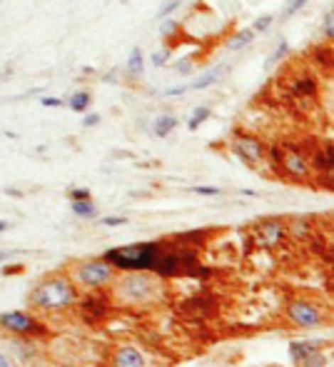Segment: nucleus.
<instances>
[{
  "label": "nucleus",
  "instance_id": "35",
  "mask_svg": "<svg viewBox=\"0 0 334 367\" xmlns=\"http://www.w3.org/2000/svg\"><path fill=\"white\" fill-rule=\"evenodd\" d=\"M167 58H170V48H162V50L152 53V65H155V68L165 65V63H167Z\"/></svg>",
  "mask_w": 334,
  "mask_h": 367
},
{
  "label": "nucleus",
  "instance_id": "24",
  "mask_svg": "<svg viewBox=\"0 0 334 367\" xmlns=\"http://www.w3.org/2000/svg\"><path fill=\"white\" fill-rule=\"evenodd\" d=\"M70 208H72V213L82 220H92L97 215V208L92 205V200H87V203H70Z\"/></svg>",
  "mask_w": 334,
  "mask_h": 367
},
{
  "label": "nucleus",
  "instance_id": "16",
  "mask_svg": "<svg viewBox=\"0 0 334 367\" xmlns=\"http://www.w3.org/2000/svg\"><path fill=\"white\" fill-rule=\"evenodd\" d=\"M289 225V240H297V243H309L314 235V225L309 218H292L287 220Z\"/></svg>",
  "mask_w": 334,
  "mask_h": 367
},
{
  "label": "nucleus",
  "instance_id": "8",
  "mask_svg": "<svg viewBox=\"0 0 334 367\" xmlns=\"http://www.w3.org/2000/svg\"><path fill=\"white\" fill-rule=\"evenodd\" d=\"M230 148H232V153L237 155L244 165H249V168H259V165H264L269 160V148L257 138V135L235 133Z\"/></svg>",
  "mask_w": 334,
  "mask_h": 367
},
{
  "label": "nucleus",
  "instance_id": "13",
  "mask_svg": "<svg viewBox=\"0 0 334 367\" xmlns=\"http://www.w3.org/2000/svg\"><path fill=\"white\" fill-rule=\"evenodd\" d=\"M110 367H147V360L135 345H117L110 352Z\"/></svg>",
  "mask_w": 334,
  "mask_h": 367
},
{
  "label": "nucleus",
  "instance_id": "22",
  "mask_svg": "<svg viewBox=\"0 0 334 367\" xmlns=\"http://www.w3.org/2000/svg\"><path fill=\"white\" fill-rule=\"evenodd\" d=\"M254 36H257V33H254L252 28H242V31H237L232 38H230L227 48H230V50H242V48H247L249 43L254 41Z\"/></svg>",
  "mask_w": 334,
  "mask_h": 367
},
{
  "label": "nucleus",
  "instance_id": "29",
  "mask_svg": "<svg viewBox=\"0 0 334 367\" xmlns=\"http://www.w3.org/2000/svg\"><path fill=\"white\" fill-rule=\"evenodd\" d=\"M309 0H289L287 3V8H284V13H282V21H287V18H292L294 13H299L304 6H307Z\"/></svg>",
  "mask_w": 334,
  "mask_h": 367
},
{
  "label": "nucleus",
  "instance_id": "5",
  "mask_svg": "<svg viewBox=\"0 0 334 367\" xmlns=\"http://www.w3.org/2000/svg\"><path fill=\"white\" fill-rule=\"evenodd\" d=\"M117 290L132 305H150V302L162 297V287L157 285V280L150 272H127L120 280Z\"/></svg>",
  "mask_w": 334,
  "mask_h": 367
},
{
  "label": "nucleus",
  "instance_id": "37",
  "mask_svg": "<svg viewBox=\"0 0 334 367\" xmlns=\"http://www.w3.org/2000/svg\"><path fill=\"white\" fill-rule=\"evenodd\" d=\"M100 120H102V115H97V112H87V115L82 117V128H95Z\"/></svg>",
  "mask_w": 334,
  "mask_h": 367
},
{
  "label": "nucleus",
  "instance_id": "1",
  "mask_svg": "<svg viewBox=\"0 0 334 367\" xmlns=\"http://www.w3.org/2000/svg\"><path fill=\"white\" fill-rule=\"evenodd\" d=\"M77 285L68 275H50L41 280L28 295V305L41 312H65L77 307Z\"/></svg>",
  "mask_w": 334,
  "mask_h": 367
},
{
  "label": "nucleus",
  "instance_id": "3",
  "mask_svg": "<svg viewBox=\"0 0 334 367\" xmlns=\"http://www.w3.org/2000/svg\"><path fill=\"white\" fill-rule=\"evenodd\" d=\"M269 165L277 175L292 180V183H314V165L309 150L299 148V145L284 143V145H272L269 148Z\"/></svg>",
  "mask_w": 334,
  "mask_h": 367
},
{
  "label": "nucleus",
  "instance_id": "34",
  "mask_svg": "<svg viewBox=\"0 0 334 367\" xmlns=\"http://www.w3.org/2000/svg\"><path fill=\"white\" fill-rule=\"evenodd\" d=\"M195 68V60L193 58H185V60H178L175 63V73H180V75H190Z\"/></svg>",
  "mask_w": 334,
  "mask_h": 367
},
{
  "label": "nucleus",
  "instance_id": "26",
  "mask_svg": "<svg viewBox=\"0 0 334 367\" xmlns=\"http://www.w3.org/2000/svg\"><path fill=\"white\" fill-rule=\"evenodd\" d=\"M314 188H322V190H329V193H334V170H329V173H322V175H314Z\"/></svg>",
  "mask_w": 334,
  "mask_h": 367
},
{
  "label": "nucleus",
  "instance_id": "33",
  "mask_svg": "<svg viewBox=\"0 0 334 367\" xmlns=\"http://www.w3.org/2000/svg\"><path fill=\"white\" fill-rule=\"evenodd\" d=\"M180 6H183V0H167L165 6L160 8V13H157V18H160V21H167V16L173 11H178Z\"/></svg>",
  "mask_w": 334,
  "mask_h": 367
},
{
  "label": "nucleus",
  "instance_id": "11",
  "mask_svg": "<svg viewBox=\"0 0 334 367\" xmlns=\"http://www.w3.org/2000/svg\"><path fill=\"white\" fill-rule=\"evenodd\" d=\"M112 300L105 295V290L100 292H85V295L77 300V315L82 322L87 325H100L107 315H110Z\"/></svg>",
  "mask_w": 334,
  "mask_h": 367
},
{
  "label": "nucleus",
  "instance_id": "19",
  "mask_svg": "<svg viewBox=\"0 0 334 367\" xmlns=\"http://www.w3.org/2000/svg\"><path fill=\"white\" fill-rule=\"evenodd\" d=\"M175 128H178V120L173 115H157L155 122H152V135L155 138H167Z\"/></svg>",
  "mask_w": 334,
  "mask_h": 367
},
{
  "label": "nucleus",
  "instance_id": "15",
  "mask_svg": "<svg viewBox=\"0 0 334 367\" xmlns=\"http://www.w3.org/2000/svg\"><path fill=\"white\" fill-rule=\"evenodd\" d=\"M309 155H312V165H314V173L317 175L334 170V145L332 143L317 145Z\"/></svg>",
  "mask_w": 334,
  "mask_h": 367
},
{
  "label": "nucleus",
  "instance_id": "42",
  "mask_svg": "<svg viewBox=\"0 0 334 367\" xmlns=\"http://www.w3.org/2000/svg\"><path fill=\"white\" fill-rule=\"evenodd\" d=\"M0 367H13L11 352H0Z\"/></svg>",
  "mask_w": 334,
  "mask_h": 367
},
{
  "label": "nucleus",
  "instance_id": "32",
  "mask_svg": "<svg viewBox=\"0 0 334 367\" xmlns=\"http://www.w3.org/2000/svg\"><path fill=\"white\" fill-rule=\"evenodd\" d=\"M68 198H70V203H87V200H90V190H87V188H72L70 193H68Z\"/></svg>",
  "mask_w": 334,
  "mask_h": 367
},
{
  "label": "nucleus",
  "instance_id": "2",
  "mask_svg": "<svg viewBox=\"0 0 334 367\" xmlns=\"http://www.w3.org/2000/svg\"><path fill=\"white\" fill-rule=\"evenodd\" d=\"M165 250L167 243H137L125 245V248H112L102 257L115 270L122 272H155L157 260H160Z\"/></svg>",
  "mask_w": 334,
  "mask_h": 367
},
{
  "label": "nucleus",
  "instance_id": "41",
  "mask_svg": "<svg viewBox=\"0 0 334 367\" xmlns=\"http://www.w3.org/2000/svg\"><path fill=\"white\" fill-rule=\"evenodd\" d=\"M43 105L45 107H63V105H68L63 97H43Z\"/></svg>",
  "mask_w": 334,
  "mask_h": 367
},
{
  "label": "nucleus",
  "instance_id": "20",
  "mask_svg": "<svg viewBox=\"0 0 334 367\" xmlns=\"http://www.w3.org/2000/svg\"><path fill=\"white\" fill-rule=\"evenodd\" d=\"M208 230H190V233H183V235H178V238H175V243H180L183 245V248H200V245L205 243V240H208Z\"/></svg>",
  "mask_w": 334,
  "mask_h": 367
},
{
  "label": "nucleus",
  "instance_id": "43",
  "mask_svg": "<svg viewBox=\"0 0 334 367\" xmlns=\"http://www.w3.org/2000/svg\"><path fill=\"white\" fill-rule=\"evenodd\" d=\"M332 367H334V365H332Z\"/></svg>",
  "mask_w": 334,
  "mask_h": 367
},
{
  "label": "nucleus",
  "instance_id": "9",
  "mask_svg": "<svg viewBox=\"0 0 334 367\" xmlns=\"http://www.w3.org/2000/svg\"><path fill=\"white\" fill-rule=\"evenodd\" d=\"M284 95L289 102H294L297 107H307L309 102L317 100L319 95V83L314 78L312 70H299L289 78L287 87H284Z\"/></svg>",
  "mask_w": 334,
  "mask_h": 367
},
{
  "label": "nucleus",
  "instance_id": "31",
  "mask_svg": "<svg viewBox=\"0 0 334 367\" xmlns=\"http://www.w3.org/2000/svg\"><path fill=\"white\" fill-rule=\"evenodd\" d=\"M175 33H180V23H175V21H162L160 36L165 38V41H170V38H173Z\"/></svg>",
  "mask_w": 334,
  "mask_h": 367
},
{
  "label": "nucleus",
  "instance_id": "12",
  "mask_svg": "<svg viewBox=\"0 0 334 367\" xmlns=\"http://www.w3.org/2000/svg\"><path fill=\"white\" fill-rule=\"evenodd\" d=\"M215 312H217V297L210 295V292H198V295L180 302V315H185L193 322H208Z\"/></svg>",
  "mask_w": 334,
  "mask_h": 367
},
{
  "label": "nucleus",
  "instance_id": "30",
  "mask_svg": "<svg viewBox=\"0 0 334 367\" xmlns=\"http://www.w3.org/2000/svg\"><path fill=\"white\" fill-rule=\"evenodd\" d=\"M324 365H327V355L319 350V352H314V355H309L299 367H324Z\"/></svg>",
  "mask_w": 334,
  "mask_h": 367
},
{
  "label": "nucleus",
  "instance_id": "23",
  "mask_svg": "<svg viewBox=\"0 0 334 367\" xmlns=\"http://www.w3.org/2000/svg\"><path fill=\"white\" fill-rule=\"evenodd\" d=\"M90 92L87 90H77V92H72L70 97H68V107L70 110H75V112H85L87 107H90Z\"/></svg>",
  "mask_w": 334,
  "mask_h": 367
},
{
  "label": "nucleus",
  "instance_id": "21",
  "mask_svg": "<svg viewBox=\"0 0 334 367\" xmlns=\"http://www.w3.org/2000/svg\"><path fill=\"white\" fill-rule=\"evenodd\" d=\"M227 70V68H212L210 73H205V75H200L198 80H193V85H190V90H205V87H210V85H215V83L222 78V73Z\"/></svg>",
  "mask_w": 334,
  "mask_h": 367
},
{
  "label": "nucleus",
  "instance_id": "38",
  "mask_svg": "<svg viewBox=\"0 0 334 367\" xmlns=\"http://www.w3.org/2000/svg\"><path fill=\"white\" fill-rule=\"evenodd\" d=\"M188 90H190V85H178V87H167L162 95H165V97H178V95H185Z\"/></svg>",
  "mask_w": 334,
  "mask_h": 367
},
{
  "label": "nucleus",
  "instance_id": "4",
  "mask_svg": "<svg viewBox=\"0 0 334 367\" xmlns=\"http://www.w3.org/2000/svg\"><path fill=\"white\" fill-rule=\"evenodd\" d=\"M72 280L85 292H100L115 282V267H112L105 257L77 262L75 270H72Z\"/></svg>",
  "mask_w": 334,
  "mask_h": 367
},
{
  "label": "nucleus",
  "instance_id": "18",
  "mask_svg": "<svg viewBox=\"0 0 334 367\" xmlns=\"http://www.w3.org/2000/svg\"><path fill=\"white\" fill-rule=\"evenodd\" d=\"M142 70H145V58H142V48H132L130 58H127V65H125V75L130 80H137L142 78Z\"/></svg>",
  "mask_w": 334,
  "mask_h": 367
},
{
  "label": "nucleus",
  "instance_id": "28",
  "mask_svg": "<svg viewBox=\"0 0 334 367\" xmlns=\"http://www.w3.org/2000/svg\"><path fill=\"white\" fill-rule=\"evenodd\" d=\"M322 33H324V41L327 43H334V8L324 16L322 21Z\"/></svg>",
  "mask_w": 334,
  "mask_h": 367
},
{
  "label": "nucleus",
  "instance_id": "10",
  "mask_svg": "<svg viewBox=\"0 0 334 367\" xmlns=\"http://www.w3.org/2000/svg\"><path fill=\"white\" fill-rule=\"evenodd\" d=\"M0 325L6 327L11 335L16 337H43L48 335V327L45 322H41L38 317H33L31 312H21V310H11V312H3L0 317Z\"/></svg>",
  "mask_w": 334,
  "mask_h": 367
},
{
  "label": "nucleus",
  "instance_id": "25",
  "mask_svg": "<svg viewBox=\"0 0 334 367\" xmlns=\"http://www.w3.org/2000/svg\"><path fill=\"white\" fill-rule=\"evenodd\" d=\"M210 115H212V110H210V107H195L193 117L188 120V128H190V130H198L200 125H203V122L208 120Z\"/></svg>",
  "mask_w": 334,
  "mask_h": 367
},
{
  "label": "nucleus",
  "instance_id": "39",
  "mask_svg": "<svg viewBox=\"0 0 334 367\" xmlns=\"http://www.w3.org/2000/svg\"><path fill=\"white\" fill-rule=\"evenodd\" d=\"M102 225H107V228H120V225H127V218L112 215V218H102Z\"/></svg>",
  "mask_w": 334,
  "mask_h": 367
},
{
  "label": "nucleus",
  "instance_id": "17",
  "mask_svg": "<svg viewBox=\"0 0 334 367\" xmlns=\"http://www.w3.org/2000/svg\"><path fill=\"white\" fill-rule=\"evenodd\" d=\"M322 350V342L317 340H297L289 345V357H292V362H297V365H302L304 360H307L309 355H314V352Z\"/></svg>",
  "mask_w": 334,
  "mask_h": 367
},
{
  "label": "nucleus",
  "instance_id": "14",
  "mask_svg": "<svg viewBox=\"0 0 334 367\" xmlns=\"http://www.w3.org/2000/svg\"><path fill=\"white\" fill-rule=\"evenodd\" d=\"M309 60H312L317 73H322V75L327 78H334V48L329 46V43L312 48V50H309Z\"/></svg>",
  "mask_w": 334,
  "mask_h": 367
},
{
  "label": "nucleus",
  "instance_id": "27",
  "mask_svg": "<svg viewBox=\"0 0 334 367\" xmlns=\"http://www.w3.org/2000/svg\"><path fill=\"white\" fill-rule=\"evenodd\" d=\"M287 53H289L287 41H279V43H277V48H274V50H272V55L267 58V63H264V65H267V68H272L274 63H279V60H282V58L287 55Z\"/></svg>",
  "mask_w": 334,
  "mask_h": 367
},
{
  "label": "nucleus",
  "instance_id": "6",
  "mask_svg": "<svg viewBox=\"0 0 334 367\" xmlns=\"http://www.w3.org/2000/svg\"><path fill=\"white\" fill-rule=\"evenodd\" d=\"M284 317L292 327H302V330H309V327H319L327 322V312L312 300H304V297H294V300L287 302L284 307Z\"/></svg>",
  "mask_w": 334,
  "mask_h": 367
},
{
  "label": "nucleus",
  "instance_id": "40",
  "mask_svg": "<svg viewBox=\"0 0 334 367\" xmlns=\"http://www.w3.org/2000/svg\"><path fill=\"white\" fill-rule=\"evenodd\" d=\"M193 193H198V195H220L222 190H220V188H208V185H198V188H193Z\"/></svg>",
  "mask_w": 334,
  "mask_h": 367
},
{
  "label": "nucleus",
  "instance_id": "36",
  "mask_svg": "<svg viewBox=\"0 0 334 367\" xmlns=\"http://www.w3.org/2000/svg\"><path fill=\"white\" fill-rule=\"evenodd\" d=\"M272 21H274L272 16H262V18H257V21H254V26H252V31H254V33H264L269 26H272Z\"/></svg>",
  "mask_w": 334,
  "mask_h": 367
},
{
  "label": "nucleus",
  "instance_id": "7",
  "mask_svg": "<svg viewBox=\"0 0 334 367\" xmlns=\"http://www.w3.org/2000/svg\"><path fill=\"white\" fill-rule=\"evenodd\" d=\"M289 240V225L287 220L279 218H269L262 223L254 225L252 230V243L262 250H279L282 245H287Z\"/></svg>",
  "mask_w": 334,
  "mask_h": 367
}]
</instances>
